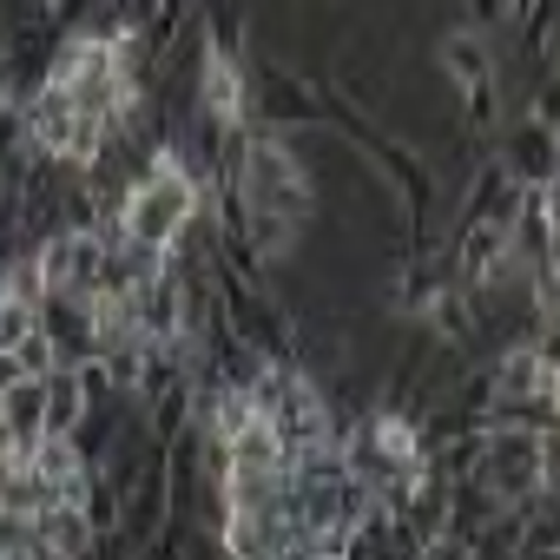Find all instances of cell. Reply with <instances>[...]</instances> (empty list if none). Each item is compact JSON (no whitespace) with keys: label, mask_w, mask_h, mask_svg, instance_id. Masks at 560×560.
I'll return each instance as SVG.
<instances>
[{"label":"cell","mask_w":560,"mask_h":560,"mask_svg":"<svg viewBox=\"0 0 560 560\" xmlns=\"http://www.w3.org/2000/svg\"><path fill=\"white\" fill-rule=\"evenodd\" d=\"M475 475L508 508L534 501L547 488V435L540 429H521V422H494V429L481 422V462H475Z\"/></svg>","instance_id":"2"},{"label":"cell","mask_w":560,"mask_h":560,"mask_svg":"<svg viewBox=\"0 0 560 560\" xmlns=\"http://www.w3.org/2000/svg\"><path fill=\"white\" fill-rule=\"evenodd\" d=\"M60 494L40 481V468L27 462V455H14V448H0V514H21V521H34V514H47Z\"/></svg>","instance_id":"5"},{"label":"cell","mask_w":560,"mask_h":560,"mask_svg":"<svg viewBox=\"0 0 560 560\" xmlns=\"http://www.w3.org/2000/svg\"><path fill=\"white\" fill-rule=\"evenodd\" d=\"M527 8H534V0H508V27H514V21H521Z\"/></svg>","instance_id":"11"},{"label":"cell","mask_w":560,"mask_h":560,"mask_svg":"<svg viewBox=\"0 0 560 560\" xmlns=\"http://www.w3.org/2000/svg\"><path fill=\"white\" fill-rule=\"evenodd\" d=\"M14 357H21V370H27V376H54V370H60V350H54V337H47V330H27V337L14 343Z\"/></svg>","instance_id":"9"},{"label":"cell","mask_w":560,"mask_h":560,"mask_svg":"<svg viewBox=\"0 0 560 560\" xmlns=\"http://www.w3.org/2000/svg\"><path fill=\"white\" fill-rule=\"evenodd\" d=\"M553 172H560V139H553Z\"/></svg>","instance_id":"12"},{"label":"cell","mask_w":560,"mask_h":560,"mask_svg":"<svg viewBox=\"0 0 560 560\" xmlns=\"http://www.w3.org/2000/svg\"><path fill=\"white\" fill-rule=\"evenodd\" d=\"M514 560H560V547H514Z\"/></svg>","instance_id":"10"},{"label":"cell","mask_w":560,"mask_h":560,"mask_svg":"<svg viewBox=\"0 0 560 560\" xmlns=\"http://www.w3.org/2000/svg\"><path fill=\"white\" fill-rule=\"evenodd\" d=\"M442 73L455 80V93H475V86L494 80V54H488L481 27H455V34L442 40Z\"/></svg>","instance_id":"7"},{"label":"cell","mask_w":560,"mask_h":560,"mask_svg":"<svg viewBox=\"0 0 560 560\" xmlns=\"http://www.w3.org/2000/svg\"><path fill=\"white\" fill-rule=\"evenodd\" d=\"M553 126H540V119H514L508 132H501V172L514 178V185H547L553 178Z\"/></svg>","instance_id":"3"},{"label":"cell","mask_w":560,"mask_h":560,"mask_svg":"<svg viewBox=\"0 0 560 560\" xmlns=\"http://www.w3.org/2000/svg\"><path fill=\"white\" fill-rule=\"evenodd\" d=\"M416 560H475V534H455V527H435L416 540Z\"/></svg>","instance_id":"8"},{"label":"cell","mask_w":560,"mask_h":560,"mask_svg":"<svg viewBox=\"0 0 560 560\" xmlns=\"http://www.w3.org/2000/svg\"><path fill=\"white\" fill-rule=\"evenodd\" d=\"M40 383H47V402H40L47 435H73V429L86 422V409H93V376H86V363H60V370L40 376Z\"/></svg>","instance_id":"4"},{"label":"cell","mask_w":560,"mask_h":560,"mask_svg":"<svg viewBox=\"0 0 560 560\" xmlns=\"http://www.w3.org/2000/svg\"><path fill=\"white\" fill-rule=\"evenodd\" d=\"M198 205H205V178L185 165V152H178V145H159V152H152V165L119 191L113 224H119V237H126L132 250L165 257V250L185 237V224L198 218Z\"/></svg>","instance_id":"1"},{"label":"cell","mask_w":560,"mask_h":560,"mask_svg":"<svg viewBox=\"0 0 560 560\" xmlns=\"http://www.w3.org/2000/svg\"><path fill=\"white\" fill-rule=\"evenodd\" d=\"M508 514V501L481 481V475H455L448 481V508H442V527H455V534H481V527H494Z\"/></svg>","instance_id":"6"}]
</instances>
